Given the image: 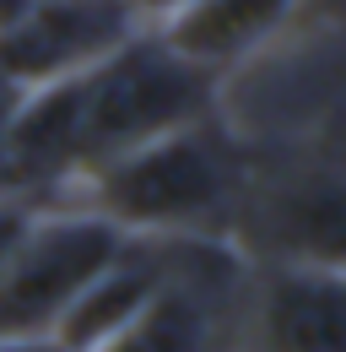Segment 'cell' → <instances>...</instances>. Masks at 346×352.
<instances>
[{"label": "cell", "instance_id": "7c38bea8", "mask_svg": "<svg viewBox=\"0 0 346 352\" xmlns=\"http://www.w3.org/2000/svg\"><path fill=\"white\" fill-rule=\"evenodd\" d=\"M189 0H135V11H141V22L146 28H157V22H168L173 11H184Z\"/></svg>", "mask_w": 346, "mask_h": 352}, {"label": "cell", "instance_id": "5b68a950", "mask_svg": "<svg viewBox=\"0 0 346 352\" xmlns=\"http://www.w3.org/2000/svg\"><path fill=\"white\" fill-rule=\"evenodd\" d=\"M249 261L227 239H168L163 287L92 352H233Z\"/></svg>", "mask_w": 346, "mask_h": 352}, {"label": "cell", "instance_id": "52a82bcc", "mask_svg": "<svg viewBox=\"0 0 346 352\" xmlns=\"http://www.w3.org/2000/svg\"><path fill=\"white\" fill-rule=\"evenodd\" d=\"M233 352H346V276L308 265H249Z\"/></svg>", "mask_w": 346, "mask_h": 352}, {"label": "cell", "instance_id": "7a4b0ae2", "mask_svg": "<svg viewBox=\"0 0 346 352\" xmlns=\"http://www.w3.org/2000/svg\"><path fill=\"white\" fill-rule=\"evenodd\" d=\"M244 168L249 146L233 141L216 114H206L103 163L65 201L119 228L125 239H227Z\"/></svg>", "mask_w": 346, "mask_h": 352}, {"label": "cell", "instance_id": "8fae6325", "mask_svg": "<svg viewBox=\"0 0 346 352\" xmlns=\"http://www.w3.org/2000/svg\"><path fill=\"white\" fill-rule=\"evenodd\" d=\"M0 352H71L54 336H0Z\"/></svg>", "mask_w": 346, "mask_h": 352}, {"label": "cell", "instance_id": "8992f818", "mask_svg": "<svg viewBox=\"0 0 346 352\" xmlns=\"http://www.w3.org/2000/svg\"><path fill=\"white\" fill-rule=\"evenodd\" d=\"M141 33L135 0H11L0 11V82L16 92L54 87Z\"/></svg>", "mask_w": 346, "mask_h": 352}, {"label": "cell", "instance_id": "3957f363", "mask_svg": "<svg viewBox=\"0 0 346 352\" xmlns=\"http://www.w3.org/2000/svg\"><path fill=\"white\" fill-rule=\"evenodd\" d=\"M227 244L249 265H308L346 276V163L330 152L249 146Z\"/></svg>", "mask_w": 346, "mask_h": 352}, {"label": "cell", "instance_id": "6da1fadb", "mask_svg": "<svg viewBox=\"0 0 346 352\" xmlns=\"http://www.w3.org/2000/svg\"><path fill=\"white\" fill-rule=\"evenodd\" d=\"M216 114V76L173 54L152 28L82 76L22 92L5 125V195L76 190L103 163Z\"/></svg>", "mask_w": 346, "mask_h": 352}, {"label": "cell", "instance_id": "30bf717a", "mask_svg": "<svg viewBox=\"0 0 346 352\" xmlns=\"http://www.w3.org/2000/svg\"><path fill=\"white\" fill-rule=\"evenodd\" d=\"M16 98H22V92L0 82V201H5V125H11V109H16Z\"/></svg>", "mask_w": 346, "mask_h": 352}, {"label": "cell", "instance_id": "277c9868", "mask_svg": "<svg viewBox=\"0 0 346 352\" xmlns=\"http://www.w3.org/2000/svg\"><path fill=\"white\" fill-rule=\"evenodd\" d=\"M119 250L125 233L103 217L71 201H38L0 255V336H54Z\"/></svg>", "mask_w": 346, "mask_h": 352}, {"label": "cell", "instance_id": "4fadbf2b", "mask_svg": "<svg viewBox=\"0 0 346 352\" xmlns=\"http://www.w3.org/2000/svg\"><path fill=\"white\" fill-rule=\"evenodd\" d=\"M319 152H330V157H341V163H346V109H341V114H330V125H325V141H319Z\"/></svg>", "mask_w": 346, "mask_h": 352}, {"label": "cell", "instance_id": "ba28073f", "mask_svg": "<svg viewBox=\"0 0 346 352\" xmlns=\"http://www.w3.org/2000/svg\"><path fill=\"white\" fill-rule=\"evenodd\" d=\"M298 0H189L184 11H173L168 22H157L152 33L184 54L189 65L211 71L222 82L227 65H238L249 49H260L287 16Z\"/></svg>", "mask_w": 346, "mask_h": 352}, {"label": "cell", "instance_id": "9c48e42d", "mask_svg": "<svg viewBox=\"0 0 346 352\" xmlns=\"http://www.w3.org/2000/svg\"><path fill=\"white\" fill-rule=\"evenodd\" d=\"M33 206H38V201H16V195H5V201H0V255L11 250V239L22 233V222H27Z\"/></svg>", "mask_w": 346, "mask_h": 352}]
</instances>
